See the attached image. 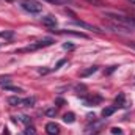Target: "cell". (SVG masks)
<instances>
[{
  "instance_id": "6da1fadb",
  "label": "cell",
  "mask_w": 135,
  "mask_h": 135,
  "mask_svg": "<svg viewBox=\"0 0 135 135\" xmlns=\"http://www.w3.org/2000/svg\"><path fill=\"white\" fill-rule=\"evenodd\" d=\"M105 17L110 22L127 28L129 32L135 30V19H132V17H127V16H123V14H116V13H105Z\"/></svg>"
},
{
  "instance_id": "7a4b0ae2",
  "label": "cell",
  "mask_w": 135,
  "mask_h": 135,
  "mask_svg": "<svg viewBox=\"0 0 135 135\" xmlns=\"http://www.w3.org/2000/svg\"><path fill=\"white\" fill-rule=\"evenodd\" d=\"M21 6L30 14H38L42 11V5L36 0H21Z\"/></svg>"
},
{
  "instance_id": "3957f363",
  "label": "cell",
  "mask_w": 135,
  "mask_h": 135,
  "mask_svg": "<svg viewBox=\"0 0 135 135\" xmlns=\"http://www.w3.org/2000/svg\"><path fill=\"white\" fill-rule=\"evenodd\" d=\"M52 44H54V39H52V38H44V39H39V41H36L33 44L24 47V49H19V52H33V50L47 47V46H52Z\"/></svg>"
},
{
  "instance_id": "277c9868",
  "label": "cell",
  "mask_w": 135,
  "mask_h": 135,
  "mask_svg": "<svg viewBox=\"0 0 135 135\" xmlns=\"http://www.w3.org/2000/svg\"><path fill=\"white\" fill-rule=\"evenodd\" d=\"M41 22H42V25H46V27H49V28H55V25H57V17L52 16V14H49V16L41 17Z\"/></svg>"
},
{
  "instance_id": "5b68a950",
  "label": "cell",
  "mask_w": 135,
  "mask_h": 135,
  "mask_svg": "<svg viewBox=\"0 0 135 135\" xmlns=\"http://www.w3.org/2000/svg\"><path fill=\"white\" fill-rule=\"evenodd\" d=\"M71 25H77V27H80V28H85V30H91V32H99L94 25H91V24H86V22H83V21H72L71 22Z\"/></svg>"
},
{
  "instance_id": "8992f818",
  "label": "cell",
  "mask_w": 135,
  "mask_h": 135,
  "mask_svg": "<svg viewBox=\"0 0 135 135\" xmlns=\"http://www.w3.org/2000/svg\"><path fill=\"white\" fill-rule=\"evenodd\" d=\"M60 131H61V129H60V126H58L57 123H47V124H46V132L49 135H58Z\"/></svg>"
},
{
  "instance_id": "52a82bcc",
  "label": "cell",
  "mask_w": 135,
  "mask_h": 135,
  "mask_svg": "<svg viewBox=\"0 0 135 135\" xmlns=\"http://www.w3.org/2000/svg\"><path fill=\"white\" fill-rule=\"evenodd\" d=\"M22 101H24V99H21V98H17V96L8 98V104H9L11 107H22Z\"/></svg>"
},
{
  "instance_id": "ba28073f",
  "label": "cell",
  "mask_w": 135,
  "mask_h": 135,
  "mask_svg": "<svg viewBox=\"0 0 135 135\" xmlns=\"http://www.w3.org/2000/svg\"><path fill=\"white\" fill-rule=\"evenodd\" d=\"M52 32H57V33H61V35H72V36H80V38H86L85 33H80V32H69V30H52Z\"/></svg>"
},
{
  "instance_id": "9c48e42d",
  "label": "cell",
  "mask_w": 135,
  "mask_h": 135,
  "mask_svg": "<svg viewBox=\"0 0 135 135\" xmlns=\"http://www.w3.org/2000/svg\"><path fill=\"white\" fill-rule=\"evenodd\" d=\"M124 99H126L124 93H119V94H118V98H116V101H115V107H116V108H118V107H126Z\"/></svg>"
},
{
  "instance_id": "30bf717a",
  "label": "cell",
  "mask_w": 135,
  "mask_h": 135,
  "mask_svg": "<svg viewBox=\"0 0 135 135\" xmlns=\"http://www.w3.org/2000/svg\"><path fill=\"white\" fill-rule=\"evenodd\" d=\"M115 110H116V107H105V108L102 110V116H104V118H108V116H112V115L115 113Z\"/></svg>"
},
{
  "instance_id": "8fae6325",
  "label": "cell",
  "mask_w": 135,
  "mask_h": 135,
  "mask_svg": "<svg viewBox=\"0 0 135 135\" xmlns=\"http://www.w3.org/2000/svg\"><path fill=\"white\" fill-rule=\"evenodd\" d=\"M63 121H65V123H66V124H72V123H74V121H75V115H74V113H71V112H69V113H66V115H65V116H63Z\"/></svg>"
},
{
  "instance_id": "7c38bea8",
  "label": "cell",
  "mask_w": 135,
  "mask_h": 135,
  "mask_svg": "<svg viewBox=\"0 0 135 135\" xmlns=\"http://www.w3.org/2000/svg\"><path fill=\"white\" fill-rule=\"evenodd\" d=\"M96 71H98V66H91V68H88V69H85V71H82L80 72V77H86L90 74H94Z\"/></svg>"
},
{
  "instance_id": "4fadbf2b",
  "label": "cell",
  "mask_w": 135,
  "mask_h": 135,
  "mask_svg": "<svg viewBox=\"0 0 135 135\" xmlns=\"http://www.w3.org/2000/svg\"><path fill=\"white\" fill-rule=\"evenodd\" d=\"M36 99L35 98H25L24 101H22V107H33Z\"/></svg>"
},
{
  "instance_id": "5bb4252c",
  "label": "cell",
  "mask_w": 135,
  "mask_h": 135,
  "mask_svg": "<svg viewBox=\"0 0 135 135\" xmlns=\"http://www.w3.org/2000/svg\"><path fill=\"white\" fill-rule=\"evenodd\" d=\"M54 5H72V0H46Z\"/></svg>"
},
{
  "instance_id": "9a60e30c",
  "label": "cell",
  "mask_w": 135,
  "mask_h": 135,
  "mask_svg": "<svg viewBox=\"0 0 135 135\" xmlns=\"http://www.w3.org/2000/svg\"><path fill=\"white\" fill-rule=\"evenodd\" d=\"M8 85H11V77H0V86H8Z\"/></svg>"
},
{
  "instance_id": "2e32d148",
  "label": "cell",
  "mask_w": 135,
  "mask_h": 135,
  "mask_svg": "<svg viewBox=\"0 0 135 135\" xmlns=\"http://www.w3.org/2000/svg\"><path fill=\"white\" fill-rule=\"evenodd\" d=\"M19 121L24 123V124H32V119H30V116H27V115H21V116H19Z\"/></svg>"
},
{
  "instance_id": "e0dca14e",
  "label": "cell",
  "mask_w": 135,
  "mask_h": 135,
  "mask_svg": "<svg viewBox=\"0 0 135 135\" xmlns=\"http://www.w3.org/2000/svg\"><path fill=\"white\" fill-rule=\"evenodd\" d=\"M25 135H35L36 132H35V127L32 126V124H27V129H25V132H24Z\"/></svg>"
},
{
  "instance_id": "ac0fdd59",
  "label": "cell",
  "mask_w": 135,
  "mask_h": 135,
  "mask_svg": "<svg viewBox=\"0 0 135 135\" xmlns=\"http://www.w3.org/2000/svg\"><path fill=\"white\" fill-rule=\"evenodd\" d=\"M85 2H88V3H91V5H94V6H104V5H105L102 0H85Z\"/></svg>"
},
{
  "instance_id": "d6986e66",
  "label": "cell",
  "mask_w": 135,
  "mask_h": 135,
  "mask_svg": "<svg viewBox=\"0 0 135 135\" xmlns=\"http://www.w3.org/2000/svg\"><path fill=\"white\" fill-rule=\"evenodd\" d=\"M5 90H9V91H16V93H22V90H21V88H17V86H11V85L5 86Z\"/></svg>"
},
{
  "instance_id": "ffe728a7",
  "label": "cell",
  "mask_w": 135,
  "mask_h": 135,
  "mask_svg": "<svg viewBox=\"0 0 135 135\" xmlns=\"http://www.w3.org/2000/svg\"><path fill=\"white\" fill-rule=\"evenodd\" d=\"M46 115H47V116H55V115H57V108H49V110L46 112Z\"/></svg>"
},
{
  "instance_id": "44dd1931",
  "label": "cell",
  "mask_w": 135,
  "mask_h": 135,
  "mask_svg": "<svg viewBox=\"0 0 135 135\" xmlns=\"http://www.w3.org/2000/svg\"><path fill=\"white\" fill-rule=\"evenodd\" d=\"M112 134L113 135H123V131L119 127H112Z\"/></svg>"
},
{
  "instance_id": "7402d4cb",
  "label": "cell",
  "mask_w": 135,
  "mask_h": 135,
  "mask_svg": "<svg viewBox=\"0 0 135 135\" xmlns=\"http://www.w3.org/2000/svg\"><path fill=\"white\" fill-rule=\"evenodd\" d=\"M63 49H66V50H72L74 46H72V44H63Z\"/></svg>"
},
{
  "instance_id": "603a6c76",
  "label": "cell",
  "mask_w": 135,
  "mask_h": 135,
  "mask_svg": "<svg viewBox=\"0 0 135 135\" xmlns=\"http://www.w3.org/2000/svg\"><path fill=\"white\" fill-rule=\"evenodd\" d=\"M129 47H131V49H134V50H135V42H129Z\"/></svg>"
},
{
  "instance_id": "cb8c5ba5",
  "label": "cell",
  "mask_w": 135,
  "mask_h": 135,
  "mask_svg": "<svg viewBox=\"0 0 135 135\" xmlns=\"http://www.w3.org/2000/svg\"><path fill=\"white\" fill-rule=\"evenodd\" d=\"M131 3H134V5H135V0H131Z\"/></svg>"
},
{
  "instance_id": "d4e9b609",
  "label": "cell",
  "mask_w": 135,
  "mask_h": 135,
  "mask_svg": "<svg viewBox=\"0 0 135 135\" xmlns=\"http://www.w3.org/2000/svg\"><path fill=\"white\" fill-rule=\"evenodd\" d=\"M6 2H13V0H6Z\"/></svg>"
},
{
  "instance_id": "484cf974",
  "label": "cell",
  "mask_w": 135,
  "mask_h": 135,
  "mask_svg": "<svg viewBox=\"0 0 135 135\" xmlns=\"http://www.w3.org/2000/svg\"><path fill=\"white\" fill-rule=\"evenodd\" d=\"M19 135H25V134H19Z\"/></svg>"
}]
</instances>
